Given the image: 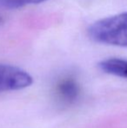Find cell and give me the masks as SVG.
<instances>
[{
    "label": "cell",
    "instance_id": "2",
    "mask_svg": "<svg viewBox=\"0 0 127 128\" xmlns=\"http://www.w3.org/2000/svg\"><path fill=\"white\" fill-rule=\"evenodd\" d=\"M32 82L31 76L24 70L10 64H0V92L24 89Z\"/></svg>",
    "mask_w": 127,
    "mask_h": 128
},
{
    "label": "cell",
    "instance_id": "3",
    "mask_svg": "<svg viewBox=\"0 0 127 128\" xmlns=\"http://www.w3.org/2000/svg\"><path fill=\"white\" fill-rule=\"evenodd\" d=\"M80 95V86L73 78L66 77L60 79L55 86V96L63 104H71Z\"/></svg>",
    "mask_w": 127,
    "mask_h": 128
},
{
    "label": "cell",
    "instance_id": "1",
    "mask_svg": "<svg viewBox=\"0 0 127 128\" xmlns=\"http://www.w3.org/2000/svg\"><path fill=\"white\" fill-rule=\"evenodd\" d=\"M88 34L98 43L127 47V12L96 21L89 27Z\"/></svg>",
    "mask_w": 127,
    "mask_h": 128
},
{
    "label": "cell",
    "instance_id": "4",
    "mask_svg": "<svg viewBox=\"0 0 127 128\" xmlns=\"http://www.w3.org/2000/svg\"><path fill=\"white\" fill-rule=\"evenodd\" d=\"M99 68L105 73L127 78V60L122 58H108L99 63Z\"/></svg>",
    "mask_w": 127,
    "mask_h": 128
},
{
    "label": "cell",
    "instance_id": "5",
    "mask_svg": "<svg viewBox=\"0 0 127 128\" xmlns=\"http://www.w3.org/2000/svg\"><path fill=\"white\" fill-rule=\"evenodd\" d=\"M47 0H0V9H17L28 4H36Z\"/></svg>",
    "mask_w": 127,
    "mask_h": 128
},
{
    "label": "cell",
    "instance_id": "6",
    "mask_svg": "<svg viewBox=\"0 0 127 128\" xmlns=\"http://www.w3.org/2000/svg\"><path fill=\"white\" fill-rule=\"evenodd\" d=\"M3 23V18H2V17H0V24Z\"/></svg>",
    "mask_w": 127,
    "mask_h": 128
}]
</instances>
